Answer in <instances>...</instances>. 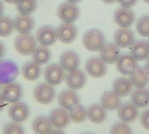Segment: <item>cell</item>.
I'll list each match as a JSON object with an SVG mask.
<instances>
[{"instance_id":"44","label":"cell","mask_w":149,"mask_h":134,"mask_svg":"<svg viewBox=\"0 0 149 134\" xmlns=\"http://www.w3.org/2000/svg\"><path fill=\"white\" fill-rule=\"evenodd\" d=\"M4 1L9 3H17L18 2V0H4Z\"/></svg>"},{"instance_id":"3","label":"cell","mask_w":149,"mask_h":134,"mask_svg":"<svg viewBox=\"0 0 149 134\" xmlns=\"http://www.w3.org/2000/svg\"><path fill=\"white\" fill-rule=\"evenodd\" d=\"M36 40L30 34H21L15 41V48L18 53L29 56L33 53L36 49Z\"/></svg>"},{"instance_id":"11","label":"cell","mask_w":149,"mask_h":134,"mask_svg":"<svg viewBox=\"0 0 149 134\" xmlns=\"http://www.w3.org/2000/svg\"><path fill=\"white\" fill-rule=\"evenodd\" d=\"M65 74L64 69L61 65H49L45 72V78L48 84L52 85H58L63 82L65 79Z\"/></svg>"},{"instance_id":"46","label":"cell","mask_w":149,"mask_h":134,"mask_svg":"<svg viewBox=\"0 0 149 134\" xmlns=\"http://www.w3.org/2000/svg\"><path fill=\"white\" fill-rule=\"evenodd\" d=\"M81 0H68V2H70V3H79V2H80Z\"/></svg>"},{"instance_id":"31","label":"cell","mask_w":149,"mask_h":134,"mask_svg":"<svg viewBox=\"0 0 149 134\" xmlns=\"http://www.w3.org/2000/svg\"><path fill=\"white\" fill-rule=\"evenodd\" d=\"M37 8L36 0H18L17 9L22 15H31Z\"/></svg>"},{"instance_id":"21","label":"cell","mask_w":149,"mask_h":134,"mask_svg":"<svg viewBox=\"0 0 149 134\" xmlns=\"http://www.w3.org/2000/svg\"><path fill=\"white\" fill-rule=\"evenodd\" d=\"M79 64H80L79 57L74 51H68L61 55L60 65L64 70L67 72L77 70L79 66Z\"/></svg>"},{"instance_id":"39","label":"cell","mask_w":149,"mask_h":134,"mask_svg":"<svg viewBox=\"0 0 149 134\" xmlns=\"http://www.w3.org/2000/svg\"><path fill=\"white\" fill-rule=\"evenodd\" d=\"M7 105H8V102H6L3 99V98L2 97V95L0 94V112H2L3 110V108L5 106H7Z\"/></svg>"},{"instance_id":"27","label":"cell","mask_w":149,"mask_h":134,"mask_svg":"<svg viewBox=\"0 0 149 134\" xmlns=\"http://www.w3.org/2000/svg\"><path fill=\"white\" fill-rule=\"evenodd\" d=\"M133 104L138 108H144L149 106V90L147 88H137L131 97Z\"/></svg>"},{"instance_id":"24","label":"cell","mask_w":149,"mask_h":134,"mask_svg":"<svg viewBox=\"0 0 149 134\" xmlns=\"http://www.w3.org/2000/svg\"><path fill=\"white\" fill-rule=\"evenodd\" d=\"M131 54L136 60L143 61L149 58V44L147 41L139 40L134 43Z\"/></svg>"},{"instance_id":"1","label":"cell","mask_w":149,"mask_h":134,"mask_svg":"<svg viewBox=\"0 0 149 134\" xmlns=\"http://www.w3.org/2000/svg\"><path fill=\"white\" fill-rule=\"evenodd\" d=\"M105 36L98 29H92L86 31L83 37V44L90 51H98L105 44Z\"/></svg>"},{"instance_id":"14","label":"cell","mask_w":149,"mask_h":134,"mask_svg":"<svg viewBox=\"0 0 149 134\" xmlns=\"http://www.w3.org/2000/svg\"><path fill=\"white\" fill-rule=\"evenodd\" d=\"M58 38L64 44L73 42L78 35V31L75 25L72 23H64L60 24L57 30Z\"/></svg>"},{"instance_id":"35","label":"cell","mask_w":149,"mask_h":134,"mask_svg":"<svg viewBox=\"0 0 149 134\" xmlns=\"http://www.w3.org/2000/svg\"><path fill=\"white\" fill-rule=\"evenodd\" d=\"M3 134H24V129L19 123L12 122L3 127Z\"/></svg>"},{"instance_id":"7","label":"cell","mask_w":149,"mask_h":134,"mask_svg":"<svg viewBox=\"0 0 149 134\" xmlns=\"http://www.w3.org/2000/svg\"><path fill=\"white\" fill-rule=\"evenodd\" d=\"M1 95L6 102L13 104L21 99L23 96V89L19 84L11 82L3 86Z\"/></svg>"},{"instance_id":"15","label":"cell","mask_w":149,"mask_h":134,"mask_svg":"<svg viewBox=\"0 0 149 134\" xmlns=\"http://www.w3.org/2000/svg\"><path fill=\"white\" fill-rule=\"evenodd\" d=\"M135 19L134 13L129 8H120L114 13V20L118 25L121 28H128L130 27Z\"/></svg>"},{"instance_id":"8","label":"cell","mask_w":149,"mask_h":134,"mask_svg":"<svg viewBox=\"0 0 149 134\" xmlns=\"http://www.w3.org/2000/svg\"><path fill=\"white\" fill-rule=\"evenodd\" d=\"M58 103L61 108L71 112L79 106V97L74 90H65L60 93Z\"/></svg>"},{"instance_id":"20","label":"cell","mask_w":149,"mask_h":134,"mask_svg":"<svg viewBox=\"0 0 149 134\" xmlns=\"http://www.w3.org/2000/svg\"><path fill=\"white\" fill-rule=\"evenodd\" d=\"M14 28L21 34H29L34 28L35 22L31 17L29 15H22L17 16L14 21Z\"/></svg>"},{"instance_id":"6","label":"cell","mask_w":149,"mask_h":134,"mask_svg":"<svg viewBox=\"0 0 149 134\" xmlns=\"http://www.w3.org/2000/svg\"><path fill=\"white\" fill-rule=\"evenodd\" d=\"M58 16L65 23H73L79 17V10L72 3H64L58 10Z\"/></svg>"},{"instance_id":"9","label":"cell","mask_w":149,"mask_h":134,"mask_svg":"<svg viewBox=\"0 0 149 134\" xmlns=\"http://www.w3.org/2000/svg\"><path fill=\"white\" fill-rule=\"evenodd\" d=\"M137 68V60L132 54H122L117 61V69L120 73L124 75H131Z\"/></svg>"},{"instance_id":"30","label":"cell","mask_w":149,"mask_h":134,"mask_svg":"<svg viewBox=\"0 0 149 134\" xmlns=\"http://www.w3.org/2000/svg\"><path fill=\"white\" fill-rule=\"evenodd\" d=\"M33 60L38 65H45L51 59V51L45 46L36 47L32 53Z\"/></svg>"},{"instance_id":"33","label":"cell","mask_w":149,"mask_h":134,"mask_svg":"<svg viewBox=\"0 0 149 134\" xmlns=\"http://www.w3.org/2000/svg\"><path fill=\"white\" fill-rule=\"evenodd\" d=\"M14 30V24L12 19L8 17H0V36L8 37Z\"/></svg>"},{"instance_id":"4","label":"cell","mask_w":149,"mask_h":134,"mask_svg":"<svg viewBox=\"0 0 149 134\" xmlns=\"http://www.w3.org/2000/svg\"><path fill=\"white\" fill-rule=\"evenodd\" d=\"M55 89L53 85L48 83L39 84L34 90V97L40 104L47 105L52 103L55 99Z\"/></svg>"},{"instance_id":"32","label":"cell","mask_w":149,"mask_h":134,"mask_svg":"<svg viewBox=\"0 0 149 134\" xmlns=\"http://www.w3.org/2000/svg\"><path fill=\"white\" fill-rule=\"evenodd\" d=\"M70 117H71V119L77 124L83 123L88 118L87 117V111L84 106H78L77 107H75L73 110L71 111Z\"/></svg>"},{"instance_id":"5","label":"cell","mask_w":149,"mask_h":134,"mask_svg":"<svg viewBox=\"0 0 149 134\" xmlns=\"http://www.w3.org/2000/svg\"><path fill=\"white\" fill-rule=\"evenodd\" d=\"M87 73L95 78L104 77L107 73V63L101 58H92L87 60L86 64Z\"/></svg>"},{"instance_id":"22","label":"cell","mask_w":149,"mask_h":134,"mask_svg":"<svg viewBox=\"0 0 149 134\" xmlns=\"http://www.w3.org/2000/svg\"><path fill=\"white\" fill-rule=\"evenodd\" d=\"M130 81L133 86H135L136 88H144L148 84L149 73L146 68L139 67L130 75Z\"/></svg>"},{"instance_id":"2","label":"cell","mask_w":149,"mask_h":134,"mask_svg":"<svg viewBox=\"0 0 149 134\" xmlns=\"http://www.w3.org/2000/svg\"><path fill=\"white\" fill-rule=\"evenodd\" d=\"M17 65L7 59L0 60V84L5 85L13 82L18 76Z\"/></svg>"},{"instance_id":"16","label":"cell","mask_w":149,"mask_h":134,"mask_svg":"<svg viewBox=\"0 0 149 134\" xmlns=\"http://www.w3.org/2000/svg\"><path fill=\"white\" fill-rule=\"evenodd\" d=\"M121 55L119 46L113 43L104 44L100 50V57L107 64H114Z\"/></svg>"},{"instance_id":"12","label":"cell","mask_w":149,"mask_h":134,"mask_svg":"<svg viewBox=\"0 0 149 134\" xmlns=\"http://www.w3.org/2000/svg\"><path fill=\"white\" fill-rule=\"evenodd\" d=\"M9 115L13 121L22 123L29 118L30 110L26 104L23 102H16L10 106Z\"/></svg>"},{"instance_id":"34","label":"cell","mask_w":149,"mask_h":134,"mask_svg":"<svg viewBox=\"0 0 149 134\" xmlns=\"http://www.w3.org/2000/svg\"><path fill=\"white\" fill-rule=\"evenodd\" d=\"M137 31L142 37H149V16H144L137 23Z\"/></svg>"},{"instance_id":"47","label":"cell","mask_w":149,"mask_h":134,"mask_svg":"<svg viewBox=\"0 0 149 134\" xmlns=\"http://www.w3.org/2000/svg\"><path fill=\"white\" fill-rule=\"evenodd\" d=\"M143 1H145L146 3H149V0H143Z\"/></svg>"},{"instance_id":"29","label":"cell","mask_w":149,"mask_h":134,"mask_svg":"<svg viewBox=\"0 0 149 134\" xmlns=\"http://www.w3.org/2000/svg\"><path fill=\"white\" fill-rule=\"evenodd\" d=\"M23 75L24 77L30 81H34L40 77L41 67L40 65L37 64L35 61H31L26 63L23 66Z\"/></svg>"},{"instance_id":"45","label":"cell","mask_w":149,"mask_h":134,"mask_svg":"<svg viewBox=\"0 0 149 134\" xmlns=\"http://www.w3.org/2000/svg\"><path fill=\"white\" fill-rule=\"evenodd\" d=\"M146 70L148 71V72L149 73V58L148 59V61H147V64H146Z\"/></svg>"},{"instance_id":"50","label":"cell","mask_w":149,"mask_h":134,"mask_svg":"<svg viewBox=\"0 0 149 134\" xmlns=\"http://www.w3.org/2000/svg\"><path fill=\"white\" fill-rule=\"evenodd\" d=\"M148 44H149V43H148Z\"/></svg>"},{"instance_id":"36","label":"cell","mask_w":149,"mask_h":134,"mask_svg":"<svg viewBox=\"0 0 149 134\" xmlns=\"http://www.w3.org/2000/svg\"><path fill=\"white\" fill-rule=\"evenodd\" d=\"M111 134H132V130L127 123L121 121L116 123L113 126Z\"/></svg>"},{"instance_id":"48","label":"cell","mask_w":149,"mask_h":134,"mask_svg":"<svg viewBox=\"0 0 149 134\" xmlns=\"http://www.w3.org/2000/svg\"><path fill=\"white\" fill-rule=\"evenodd\" d=\"M0 89H1V84H0Z\"/></svg>"},{"instance_id":"19","label":"cell","mask_w":149,"mask_h":134,"mask_svg":"<svg viewBox=\"0 0 149 134\" xmlns=\"http://www.w3.org/2000/svg\"><path fill=\"white\" fill-rule=\"evenodd\" d=\"M118 110L120 120L125 123H133L139 116L138 107H136L133 103H125L120 106Z\"/></svg>"},{"instance_id":"18","label":"cell","mask_w":149,"mask_h":134,"mask_svg":"<svg viewBox=\"0 0 149 134\" xmlns=\"http://www.w3.org/2000/svg\"><path fill=\"white\" fill-rule=\"evenodd\" d=\"M66 84L72 90H80L86 83V77L85 73L79 70L69 72L65 77Z\"/></svg>"},{"instance_id":"26","label":"cell","mask_w":149,"mask_h":134,"mask_svg":"<svg viewBox=\"0 0 149 134\" xmlns=\"http://www.w3.org/2000/svg\"><path fill=\"white\" fill-rule=\"evenodd\" d=\"M52 127L50 119L45 116H38L32 123V129L36 134H50Z\"/></svg>"},{"instance_id":"23","label":"cell","mask_w":149,"mask_h":134,"mask_svg":"<svg viewBox=\"0 0 149 134\" xmlns=\"http://www.w3.org/2000/svg\"><path fill=\"white\" fill-rule=\"evenodd\" d=\"M101 106L107 111H115L121 106V100L114 92H107L101 98Z\"/></svg>"},{"instance_id":"13","label":"cell","mask_w":149,"mask_h":134,"mask_svg":"<svg viewBox=\"0 0 149 134\" xmlns=\"http://www.w3.org/2000/svg\"><path fill=\"white\" fill-rule=\"evenodd\" d=\"M50 120L52 126L56 129L65 128L71 121L70 113L63 108H57L50 114Z\"/></svg>"},{"instance_id":"10","label":"cell","mask_w":149,"mask_h":134,"mask_svg":"<svg viewBox=\"0 0 149 134\" xmlns=\"http://www.w3.org/2000/svg\"><path fill=\"white\" fill-rule=\"evenodd\" d=\"M37 39L42 46L47 47L53 44L58 38L54 28L49 25H44L38 29L37 32Z\"/></svg>"},{"instance_id":"17","label":"cell","mask_w":149,"mask_h":134,"mask_svg":"<svg viewBox=\"0 0 149 134\" xmlns=\"http://www.w3.org/2000/svg\"><path fill=\"white\" fill-rule=\"evenodd\" d=\"M114 40L116 44L120 48H128L134 44L135 42V37L133 32L128 28H121L114 35Z\"/></svg>"},{"instance_id":"43","label":"cell","mask_w":149,"mask_h":134,"mask_svg":"<svg viewBox=\"0 0 149 134\" xmlns=\"http://www.w3.org/2000/svg\"><path fill=\"white\" fill-rule=\"evenodd\" d=\"M104 3H115L117 0H102Z\"/></svg>"},{"instance_id":"42","label":"cell","mask_w":149,"mask_h":134,"mask_svg":"<svg viewBox=\"0 0 149 134\" xmlns=\"http://www.w3.org/2000/svg\"><path fill=\"white\" fill-rule=\"evenodd\" d=\"M3 13V5L2 2L0 1V17H2Z\"/></svg>"},{"instance_id":"38","label":"cell","mask_w":149,"mask_h":134,"mask_svg":"<svg viewBox=\"0 0 149 134\" xmlns=\"http://www.w3.org/2000/svg\"><path fill=\"white\" fill-rule=\"evenodd\" d=\"M119 3L125 8H131L136 4L138 0H117Z\"/></svg>"},{"instance_id":"37","label":"cell","mask_w":149,"mask_h":134,"mask_svg":"<svg viewBox=\"0 0 149 134\" xmlns=\"http://www.w3.org/2000/svg\"><path fill=\"white\" fill-rule=\"evenodd\" d=\"M141 121V125L143 126V127L149 131V110L145 111L142 113Z\"/></svg>"},{"instance_id":"28","label":"cell","mask_w":149,"mask_h":134,"mask_svg":"<svg viewBox=\"0 0 149 134\" xmlns=\"http://www.w3.org/2000/svg\"><path fill=\"white\" fill-rule=\"evenodd\" d=\"M133 91V85L130 79L120 78L113 83V92L120 97H127Z\"/></svg>"},{"instance_id":"25","label":"cell","mask_w":149,"mask_h":134,"mask_svg":"<svg viewBox=\"0 0 149 134\" xmlns=\"http://www.w3.org/2000/svg\"><path fill=\"white\" fill-rule=\"evenodd\" d=\"M107 110L101 105H93L89 107L87 111V117L88 119L94 124H100L103 123L107 119Z\"/></svg>"},{"instance_id":"40","label":"cell","mask_w":149,"mask_h":134,"mask_svg":"<svg viewBox=\"0 0 149 134\" xmlns=\"http://www.w3.org/2000/svg\"><path fill=\"white\" fill-rule=\"evenodd\" d=\"M4 53H5V47L3 45V44L2 42H0V60L3 57Z\"/></svg>"},{"instance_id":"49","label":"cell","mask_w":149,"mask_h":134,"mask_svg":"<svg viewBox=\"0 0 149 134\" xmlns=\"http://www.w3.org/2000/svg\"><path fill=\"white\" fill-rule=\"evenodd\" d=\"M84 134H91V133H84Z\"/></svg>"},{"instance_id":"41","label":"cell","mask_w":149,"mask_h":134,"mask_svg":"<svg viewBox=\"0 0 149 134\" xmlns=\"http://www.w3.org/2000/svg\"><path fill=\"white\" fill-rule=\"evenodd\" d=\"M50 134H65L63 131H61L60 129H56V130H52Z\"/></svg>"}]
</instances>
